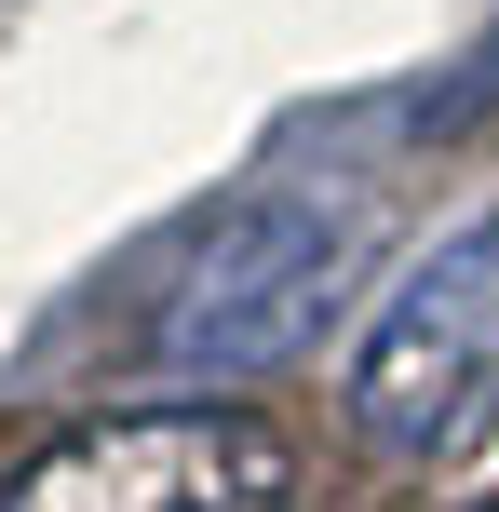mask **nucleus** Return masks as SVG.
Wrapping results in <instances>:
<instances>
[{
	"label": "nucleus",
	"instance_id": "1",
	"mask_svg": "<svg viewBox=\"0 0 499 512\" xmlns=\"http://www.w3.org/2000/svg\"><path fill=\"white\" fill-rule=\"evenodd\" d=\"M486 418H499V216L446 230L378 297L365 351H351V432L378 459L446 472V459H473Z\"/></svg>",
	"mask_w": 499,
	"mask_h": 512
},
{
	"label": "nucleus",
	"instance_id": "2",
	"mask_svg": "<svg viewBox=\"0 0 499 512\" xmlns=\"http://www.w3.org/2000/svg\"><path fill=\"white\" fill-rule=\"evenodd\" d=\"M297 459L243 405H135L81 418L0 486V512H284Z\"/></svg>",
	"mask_w": 499,
	"mask_h": 512
},
{
	"label": "nucleus",
	"instance_id": "3",
	"mask_svg": "<svg viewBox=\"0 0 499 512\" xmlns=\"http://www.w3.org/2000/svg\"><path fill=\"white\" fill-rule=\"evenodd\" d=\"M324 283H338V216L297 203V189H257V203H230L189 243L176 297H162V364L176 378H216V391L270 378L324 324Z\"/></svg>",
	"mask_w": 499,
	"mask_h": 512
},
{
	"label": "nucleus",
	"instance_id": "4",
	"mask_svg": "<svg viewBox=\"0 0 499 512\" xmlns=\"http://www.w3.org/2000/svg\"><path fill=\"white\" fill-rule=\"evenodd\" d=\"M446 108H499V27L473 41V68H459V95H446Z\"/></svg>",
	"mask_w": 499,
	"mask_h": 512
}]
</instances>
